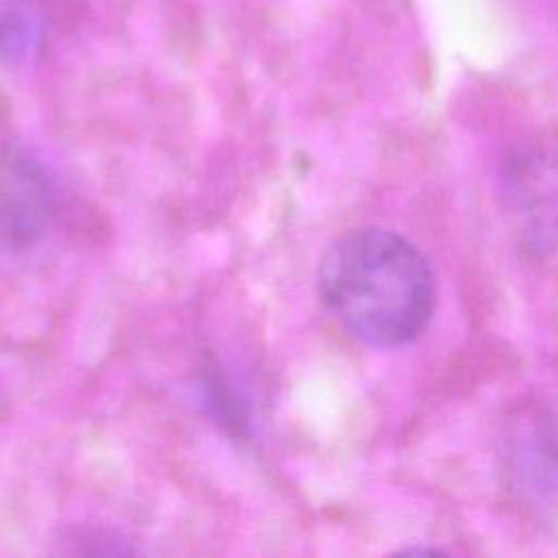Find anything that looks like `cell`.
I'll list each match as a JSON object with an SVG mask.
<instances>
[{
	"label": "cell",
	"instance_id": "1",
	"mask_svg": "<svg viewBox=\"0 0 558 558\" xmlns=\"http://www.w3.org/2000/svg\"><path fill=\"white\" fill-rule=\"evenodd\" d=\"M316 283L329 314L351 336L381 349L412 342L436 301L427 259L388 229H357L331 242Z\"/></svg>",
	"mask_w": 558,
	"mask_h": 558
},
{
	"label": "cell",
	"instance_id": "3",
	"mask_svg": "<svg viewBox=\"0 0 558 558\" xmlns=\"http://www.w3.org/2000/svg\"><path fill=\"white\" fill-rule=\"evenodd\" d=\"M59 211V185L26 146L0 140V253L22 251L46 235Z\"/></svg>",
	"mask_w": 558,
	"mask_h": 558
},
{
	"label": "cell",
	"instance_id": "4",
	"mask_svg": "<svg viewBox=\"0 0 558 558\" xmlns=\"http://www.w3.org/2000/svg\"><path fill=\"white\" fill-rule=\"evenodd\" d=\"M506 462L517 484L536 497H558V410H523L506 434Z\"/></svg>",
	"mask_w": 558,
	"mask_h": 558
},
{
	"label": "cell",
	"instance_id": "2",
	"mask_svg": "<svg viewBox=\"0 0 558 558\" xmlns=\"http://www.w3.org/2000/svg\"><path fill=\"white\" fill-rule=\"evenodd\" d=\"M499 198L523 244L536 253L558 251V148L508 153L499 168Z\"/></svg>",
	"mask_w": 558,
	"mask_h": 558
},
{
	"label": "cell",
	"instance_id": "5",
	"mask_svg": "<svg viewBox=\"0 0 558 558\" xmlns=\"http://www.w3.org/2000/svg\"><path fill=\"white\" fill-rule=\"evenodd\" d=\"M41 28L35 17L22 11L0 15V54L7 61H26L39 52Z\"/></svg>",
	"mask_w": 558,
	"mask_h": 558
}]
</instances>
